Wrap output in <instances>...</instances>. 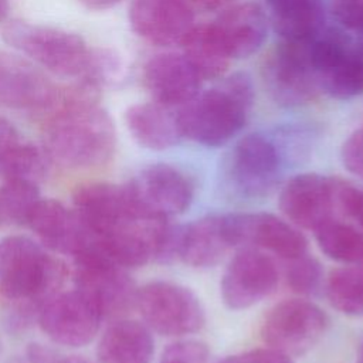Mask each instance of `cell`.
Masks as SVG:
<instances>
[{
	"instance_id": "6da1fadb",
	"label": "cell",
	"mask_w": 363,
	"mask_h": 363,
	"mask_svg": "<svg viewBox=\"0 0 363 363\" xmlns=\"http://www.w3.org/2000/svg\"><path fill=\"white\" fill-rule=\"evenodd\" d=\"M99 89L85 81L61 89L44 115V150L68 169H95L115 152L116 132L109 113L98 105Z\"/></svg>"
},
{
	"instance_id": "7a4b0ae2",
	"label": "cell",
	"mask_w": 363,
	"mask_h": 363,
	"mask_svg": "<svg viewBox=\"0 0 363 363\" xmlns=\"http://www.w3.org/2000/svg\"><path fill=\"white\" fill-rule=\"evenodd\" d=\"M65 277V265L30 237L1 238L0 294L13 303L7 312L9 328L24 330L37 320L43 306L60 294Z\"/></svg>"
},
{
	"instance_id": "3957f363",
	"label": "cell",
	"mask_w": 363,
	"mask_h": 363,
	"mask_svg": "<svg viewBox=\"0 0 363 363\" xmlns=\"http://www.w3.org/2000/svg\"><path fill=\"white\" fill-rule=\"evenodd\" d=\"M252 99L250 75L245 72L228 75L177 109L183 138L210 147L227 143L244 128Z\"/></svg>"
},
{
	"instance_id": "277c9868",
	"label": "cell",
	"mask_w": 363,
	"mask_h": 363,
	"mask_svg": "<svg viewBox=\"0 0 363 363\" xmlns=\"http://www.w3.org/2000/svg\"><path fill=\"white\" fill-rule=\"evenodd\" d=\"M3 38L33 62L64 78H81L91 52L84 38L75 33L26 21L9 23Z\"/></svg>"
},
{
	"instance_id": "5b68a950",
	"label": "cell",
	"mask_w": 363,
	"mask_h": 363,
	"mask_svg": "<svg viewBox=\"0 0 363 363\" xmlns=\"http://www.w3.org/2000/svg\"><path fill=\"white\" fill-rule=\"evenodd\" d=\"M288 164L277 138L251 133L240 139L227 156L224 176L231 191L258 199L272 193Z\"/></svg>"
},
{
	"instance_id": "8992f818",
	"label": "cell",
	"mask_w": 363,
	"mask_h": 363,
	"mask_svg": "<svg viewBox=\"0 0 363 363\" xmlns=\"http://www.w3.org/2000/svg\"><path fill=\"white\" fill-rule=\"evenodd\" d=\"M72 258L75 288L95 302L104 318L121 316L135 306L138 289L126 274V268L111 259L96 241L88 244Z\"/></svg>"
},
{
	"instance_id": "52a82bcc",
	"label": "cell",
	"mask_w": 363,
	"mask_h": 363,
	"mask_svg": "<svg viewBox=\"0 0 363 363\" xmlns=\"http://www.w3.org/2000/svg\"><path fill=\"white\" fill-rule=\"evenodd\" d=\"M309 40H281L264 58L262 82L269 96L282 106H301L316 98L320 88L312 65Z\"/></svg>"
},
{
	"instance_id": "ba28073f",
	"label": "cell",
	"mask_w": 363,
	"mask_h": 363,
	"mask_svg": "<svg viewBox=\"0 0 363 363\" xmlns=\"http://www.w3.org/2000/svg\"><path fill=\"white\" fill-rule=\"evenodd\" d=\"M135 306L145 325L163 336L190 335L206 322L203 305L194 292L169 281H152L139 288Z\"/></svg>"
},
{
	"instance_id": "9c48e42d",
	"label": "cell",
	"mask_w": 363,
	"mask_h": 363,
	"mask_svg": "<svg viewBox=\"0 0 363 363\" xmlns=\"http://www.w3.org/2000/svg\"><path fill=\"white\" fill-rule=\"evenodd\" d=\"M309 51L320 91L337 99L363 94V67L347 35L325 27L311 38Z\"/></svg>"
},
{
	"instance_id": "30bf717a",
	"label": "cell",
	"mask_w": 363,
	"mask_h": 363,
	"mask_svg": "<svg viewBox=\"0 0 363 363\" xmlns=\"http://www.w3.org/2000/svg\"><path fill=\"white\" fill-rule=\"evenodd\" d=\"M326 313L305 299H285L274 305L261 323V337L288 356L303 354L325 335Z\"/></svg>"
},
{
	"instance_id": "8fae6325",
	"label": "cell",
	"mask_w": 363,
	"mask_h": 363,
	"mask_svg": "<svg viewBox=\"0 0 363 363\" xmlns=\"http://www.w3.org/2000/svg\"><path fill=\"white\" fill-rule=\"evenodd\" d=\"M342 179L318 173L296 174L281 190V211L296 227L315 231L342 216Z\"/></svg>"
},
{
	"instance_id": "7c38bea8",
	"label": "cell",
	"mask_w": 363,
	"mask_h": 363,
	"mask_svg": "<svg viewBox=\"0 0 363 363\" xmlns=\"http://www.w3.org/2000/svg\"><path fill=\"white\" fill-rule=\"evenodd\" d=\"M278 282L279 269L269 255L258 248L241 247L221 277V299L230 309H247L269 296Z\"/></svg>"
},
{
	"instance_id": "4fadbf2b",
	"label": "cell",
	"mask_w": 363,
	"mask_h": 363,
	"mask_svg": "<svg viewBox=\"0 0 363 363\" xmlns=\"http://www.w3.org/2000/svg\"><path fill=\"white\" fill-rule=\"evenodd\" d=\"M101 309L79 289L57 294L38 315L41 330L54 343L67 347L88 345L101 328Z\"/></svg>"
},
{
	"instance_id": "5bb4252c",
	"label": "cell",
	"mask_w": 363,
	"mask_h": 363,
	"mask_svg": "<svg viewBox=\"0 0 363 363\" xmlns=\"http://www.w3.org/2000/svg\"><path fill=\"white\" fill-rule=\"evenodd\" d=\"M224 225L231 247L267 250L284 259L296 258L308 251L305 235L271 213L224 214Z\"/></svg>"
},
{
	"instance_id": "9a60e30c",
	"label": "cell",
	"mask_w": 363,
	"mask_h": 363,
	"mask_svg": "<svg viewBox=\"0 0 363 363\" xmlns=\"http://www.w3.org/2000/svg\"><path fill=\"white\" fill-rule=\"evenodd\" d=\"M128 187L147 213L166 220L184 213L194 196L193 183L186 173L167 163L146 166Z\"/></svg>"
},
{
	"instance_id": "2e32d148",
	"label": "cell",
	"mask_w": 363,
	"mask_h": 363,
	"mask_svg": "<svg viewBox=\"0 0 363 363\" xmlns=\"http://www.w3.org/2000/svg\"><path fill=\"white\" fill-rule=\"evenodd\" d=\"M60 94L55 86L28 60L0 50V105L26 109L43 116L54 106Z\"/></svg>"
},
{
	"instance_id": "e0dca14e",
	"label": "cell",
	"mask_w": 363,
	"mask_h": 363,
	"mask_svg": "<svg viewBox=\"0 0 363 363\" xmlns=\"http://www.w3.org/2000/svg\"><path fill=\"white\" fill-rule=\"evenodd\" d=\"M129 23L140 38L169 47L182 44L194 26V9L186 0H132Z\"/></svg>"
},
{
	"instance_id": "ac0fdd59",
	"label": "cell",
	"mask_w": 363,
	"mask_h": 363,
	"mask_svg": "<svg viewBox=\"0 0 363 363\" xmlns=\"http://www.w3.org/2000/svg\"><path fill=\"white\" fill-rule=\"evenodd\" d=\"M27 225L45 247L71 257L94 241L78 213L54 199H40L28 217Z\"/></svg>"
},
{
	"instance_id": "d6986e66",
	"label": "cell",
	"mask_w": 363,
	"mask_h": 363,
	"mask_svg": "<svg viewBox=\"0 0 363 363\" xmlns=\"http://www.w3.org/2000/svg\"><path fill=\"white\" fill-rule=\"evenodd\" d=\"M143 79L153 101L169 108H180L193 99L203 81L183 54L174 52L152 57L145 65Z\"/></svg>"
},
{
	"instance_id": "ffe728a7",
	"label": "cell",
	"mask_w": 363,
	"mask_h": 363,
	"mask_svg": "<svg viewBox=\"0 0 363 363\" xmlns=\"http://www.w3.org/2000/svg\"><path fill=\"white\" fill-rule=\"evenodd\" d=\"M230 248L233 247L225 231L224 214L206 216L179 227L176 259L190 267H214Z\"/></svg>"
},
{
	"instance_id": "44dd1931",
	"label": "cell",
	"mask_w": 363,
	"mask_h": 363,
	"mask_svg": "<svg viewBox=\"0 0 363 363\" xmlns=\"http://www.w3.org/2000/svg\"><path fill=\"white\" fill-rule=\"evenodd\" d=\"M213 27L231 58L250 57L267 37V17L255 3H241L225 9Z\"/></svg>"
},
{
	"instance_id": "7402d4cb",
	"label": "cell",
	"mask_w": 363,
	"mask_h": 363,
	"mask_svg": "<svg viewBox=\"0 0 363 363\" xmlns=\"http://www.w3.org/2000/svg\"><path fill=\"white\" fill-rule=\"evenodd\" d=\"M157 102L135 104L125 112V123L140 146L150 150H166L183 138L177 111Z\"/></svg>"
},
{
	"instance_id": "603a6c76",
	"label": "cell",
	"mask_w": 363,
	"mask_h": 363,
	"mask_svg": "<svg viewBox=\"0 0 363 363\" xmlns=\"http://www.w3.org/2000/svg\"><path fill=\"white\" fill-rule=\"evenodd\" d=\"M153 353L150 329L132 319H118L109 325L96 347L99 363H150Z\"/></svg>"
},
{
	"instance_id": "cb8c5ba5",
	"label": "cell",
	"mask_w": 363,
	"mask_h": 363,
	"mask_svg": "<svg viewBox=\"0 0 363 363\" xmlns=\"http://www.w3.org/2000/svg\"><path fill=\"white\" fill-rule=\"evenodd\" d=\"M47 153L27 140L6 118H0V173L3 179L37 183L47 173Z\"/></svg>"
},
{
	"instance_id": "d4e9b609",
	"label": "cell",
	"mask_w": 363,
	"mask_h": 363,
	"mask_svg": "<svg viewBox=\"0 0 363 363\" xmlns=\"http://www.w3.org/2000/svg\"><path fill=\"white\" fill-rule=\"evenodd\" d=\"M274 31L285 41H305L325 28L323 0H265Z\"/></svg>"
},
{
	"instance_id": "484cf974",
	"label": "cell",
	"mask_w": 363,
	"mask_h": 363,
	"mask_svg": "<svg viewBox=\"0 0 363 363\" xmlns=\"http://www.w3.org/2000/svg\"><path fill=\"white\" fill-rule=\"evenodd\" d=\"M180 45L183 57L201 79L220 78L230 65L231 57L213 24L193 26Z\"/></svg>"
},
{
	"instance_id": "4316f807",
	"label": "cell",
	"mask_w": 363,
	"mask_h": 363,
	"mask_svg": "<svg viewBox=\"0 0 363 363\" xmlns=\"http://www.w3.org/2000/svg\"><path fill=\"white\" fill-rule=\"evenodd\" d=\"M320 251L330 259L345 264L363 262V231L339 218L315 230Z\"/></svg>"
},
{
	"instance_id": "83f0119b",
	"label": "cell",
	"mask_w": 363,
	"mask_h": 363,
	"mask_svg": "<svg viewBox=\"0 0 363 363\" xmlns=\"http://www.w3.org/2000/svg\"><path fill=\"white\" fill-rule=\"evenodd\" d=\"M330 305L349 316H363V265L332 269L325 281Z\"/></svg>"
},
{
	"instance_id": "f1b7e54d",
	"label": "cell",
	"mask_w": 363,
	"mask_h": 363,
	"mask_svg": "<svg viewBox=\"0 0 363 363\" xmlns=\"http://www.w3.org/2000/svg\"><path fill=\"white\" fill-rule=\"evenodd\" d=\"M40 199L37 183L6 179L0 186L1 224H27Z\"/></svg>"
},
{
	"instance_id": "f546056e",
	"label": "cell",
	"mask_w": 363,
	"mask_h": 363,
	"mask_svg": "<svg viewBox=\"0 0 363 363\" xmlns=\"http://www.w3.org/2000/svg\"><path fill=\"white\" fill-rule=\"evenodd\" d=\"M125 62L119 52L111 48H91L85 72L79 78L98 89L122 79Z\"/></svg>"
},
{
	"instance_id": "4dcf8cb0",
	"label": "cell",
	"mask_w": 363,
	"mask_h": 363,
	"mask_svg": "<svg viewBox=\"0 0 363 363\" xmlns=\"http://www.w3.org/2000/svg\"><path fill=\"white\" fill-rule=\"evenodd\" d=\"M285 279L294 292L299 295H313L323 285V271L318 259L303 254L286 259Z\"/></svg>"
},
{
	"instance_id": "1f68e13d",
	"label": "cell",
	"mask_w": 363,
	"mask_h": 363,
	"mask_svg": "<svg viewBox=\"0 0 363 363\" xmlns=\"http://www.w3.org/2000/svg\"><path fill=\"white\" fill-rule=\"evenodd\" d=\"M162 359L177 360L182 363H207L208 349L199 340H180L167 346Z\"/></svg>"
},
{
	"instance_id": "d6a6232c",
	"label": "cell",
	"mask_w": 363,
	"mask_h": 363,
	"mask_svg": "<svg viewBox=\"0 0 363 363\" xmlns=\"http://www.w3.org/2000/svg\"><path fill=\"white\" fill-rule=\"evenodd\" d=\"M340 157L345 169L363 179V126L352 132L343 142Z\"/></svg>"
},
{
	"instance_id": "836d02e7",
	"label": "cell",
	"mask_w": 363,
	"mask_h": 363,
	"mask_svg": "<svg viewBox=\"0 0 363 363\" xmlns=\"http://www.w3.org/2000/svg\"><path fill=\"white\" fill-rule=\"evenodd\" d=\"M332 11L346 28L363 33V0H332Z\"/></svg>"
},
{
	"instance_id": "e575fe53",
	"label": "cell",
	"mask_w": 363,
	"mask_h": 363,
	"mask_svg": "<svg viewBox=\"0 0 363 363\" xmlns=\"http://www.w3.org/2000/svg\"><path fill=\"white\" fill-rule=\"evenodd\" d=\"M218 363H294V360L292 356H288L272 347H265L227 356Z\"/></svg>"
},
{
	"instance_id": "d590c367",
	"label": "cell",
	"mask_w": 363,
	"mask_h": 363,
	"mask_svg": "<svg viewBox=\"0 0 363 363\" xmlns=\"http://www.w3.org/2000/svg\"><path fill=\"white\" fill-rule=\"evenodd\" d=\"M342 216L353 218L363 231V190L343 180L340 191Z\"/></svg>"
},
{
	"instance_id": "8d00e7d4",
	"label": "cell",
	"mask_w": 363,
	"mask_h": 363,
	"mask_svg": "<svg viewBox=\"0 0 363 363\" xmlns=\"http://www.w3.org/2000/svg\"><path fill=\"white\" fill-rule=\"evenodd\" d=\"M233 0H190L193 9L199 10H218L227 4H230Z\"/></svg>"
},
{
	"instance_id": "74e56055",
	"label": "cell",
	"mask_w": 363,
	"mask_h": 363,
	"mask_svg": "<svg viewBox=\"0 0 363 363\" xmlns=\"http://www.w3.org/2000/svg\"><path fill=\"white\" fill-rule=\"evenodd\" d=\"M85 7L92 10H105L109 7H113L121 0H79Z\"/></svg>"
},
{
	"instance_id": "f35d334b",
	"label": "cell",
	"mask_w": 363,
	"mask_h": 363,
	"mask_svg": "<svg viewBox=\"0 0 363 363\" xmlns=\"http://www.w3.org/2000/svg\"><path fill=\"white\" fill-rule=\"evenodd\" d=\"M54 363H91L82 356H58Z\"/></svg>"
},
{
	"instance_id": "ab89813d",
	"label": "cell",
	"mask_w": 363,
	"mask_h": 363,
	"mask_svg": "<svg viewBox=\"0 0 363 363\" xmlns=\"http://www.w3.org/2000/svg\"><path fill=\"white\" fill-rule=\"evenodd\" d=\"M10 10V3L9 0H0V21H3Z\"/></svg>"
},
{
	"instance_id": "60d3db41",
	"label": "cell",
	"mask_w": 363,
	"mask_h": 363,
	"mask_svg": "<svg viewBox=\"0 0 363 363\" xmlns=\"http://www.w3.org/2000/svg\"><path fill=\"white\" fill-rule=\"evenodd\" d=\"M357 363H363V343H362V347H360V352H359V360Z\"/></svg>"
},
{
	"instance_id": "b9f144b4",
	"label": "cell",
	"mask_w": 363,
	"mask_h": 363,
	"mask_svg": "<svg viewBox=\"0 0 363 363\" xmlns=\"http://www.w3.org/2000/svg\"><path fill=\"white\" fill-rule=\"evenodd\" d=\"M160 363H182V362H177V360H169V359H162Z\"/></svg>"
},
{
	"instance_id": "7bdbcfd3",
	"label": "cell",
	"mask_w": 363,
	"mask_h": 363,
	"mask_svg": "<svg viewBox=\"0 0 363 363\" xmlns=\"http://www.w3.org/2000/svg\"><path fill=\"white\" fill-rule=\"evenodd\" d=\"M186 1H189V3H190V0H186ZM190 4H191V3H190ZM191 7H193V6H191Z\"/></svg>"
},
{
	"instance_id": "ee69618b",
	"label": "cell",
	"mask_w": 363,
	"mask_h": 363,
	"mask_svg": "<svg viewBox=\"0 0 363 363\" xmlns=\"http://www.w3.org/2000/svg\"><path fill=\"white\" fill-rule=\"evenodd\" d=\"M0 225H1V220H0Z\"/></svg>"
}]
</instances>
